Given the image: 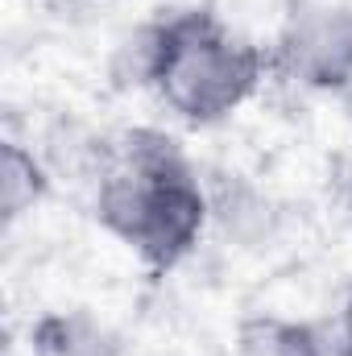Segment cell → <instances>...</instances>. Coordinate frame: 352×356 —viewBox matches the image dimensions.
<instances>
[{"label": "cell", "mask_w": 352, "mask_h": 356, "mask_svg": "<svg viewBox=\"0 0 352 356\" xmlns=\"http://www.w3.org/2000/svg\"><path fill=\"white\" fill-rule=\"evenodd\" d=\"M340 356H352V290L344 294V307H340Z\"/></svg>", "instance_id": "obj_7"}, {"label": "cell", "mask_w": 352, "mask_h": 356, "mask_svg": "<svg viewBox=\"0 0 352 356\" xmlns=\"http://www.w3.org/2000/svg\"><path fill=\"white\" fill-rule=\"evenodd\" d=\"M137 75L186 129L232 120L269 75V54L211 8H175L141 33Z\"/></svg>", "instance_id": "obj_2"}, {"label": "cell", "mask_w": 352, "mask_h": 356, "mask_svg": "<svg viewBox=\"0 0 352 356\" xmlns=\"http://www.w3.org/2000/svg\"><path fill=\"white\" fill-rule=\"evenodd\" d=\"M33 356H112V340L79 315H50L33 332Z\"/></svg>", "instance_id": "obj_6"}, {"label": "cell", "mask_w": 352, "mask_h": 356, "mask_svg": "<svg viewBox=\"0 0 352 356\" xmlns=\"http://www.w3.org/2000/svg\"><path fill=\"white\" fill-rule=\"evenodd\" d=\"M232 356H332L319 327L286 315H249L237 327Z\"/></svg>", "instance_id": "obj_4"}, {"label": "cell", "mask_w": 352, "mask_h": 356, "mask_svg": "<svg viewBox=\"0 0 352 356\" xmlns=\"http://www.w3.org/2000/svg\"><path fill=\"white\" fill-rule=\"evenodd\" d=\"M340 99H344V108H349V124H352V88L344 91V95H340Z\"/></svg>", "instance_id": "obj_8"}, {"label": "cell", "mask_w": 352, "mask_h": 356, "mask_svg": "<svg viewBox=\"0 0 352 356\" xmlns=\"http://www.w3.org/2000/svg\"><path fill=\"white\" fill-rule=\"evenodd\" d=\"M269 71L319 95L352 88V0H286Z\"/></svg>", "instance_id": "obj_3"}, {"label": "cell", "mask_w": 352, "mask_h": 356, "mask_svg": "<svg viewBox=\"0 0 352 356\" xmlns=\"http://www.w3.org/2000/svg\"><path fill=\"white\" fill-rule=\"evenodd\" d=\"M91 211L158 277L178 269L207 228V195L199 170L162 129H125L95 154Z\"/></svg>", "instance_id": "obj_1"}, {"label": "cell", "mask_w": 352, "mask_h": 356, "mask_svg": "<svg viewBox=\"0 0 352 356\" xmlns=\"http://www.w3.org/2000/svg\"><path fill=\"white\" fill-rule=\"evenodd\" d=\"M50 191V178L42 170V162L21 145V141H4L0 149V211L4 224L13 228L21 216H29Z\"/></svg>", "instance_id": "obj_5"}]
</instances>
